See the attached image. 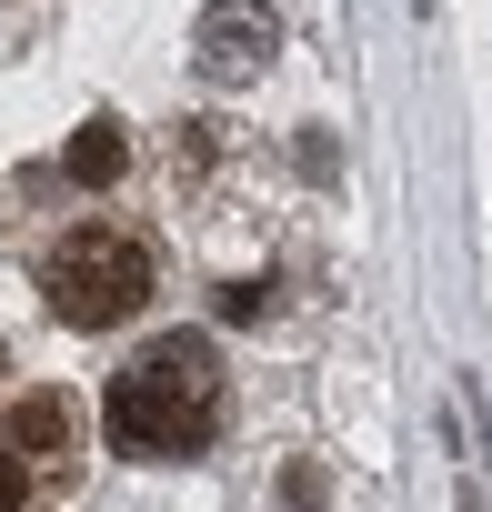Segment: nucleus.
<instances>
[{
    "label": "nucleus",
    "mask_w": 492,
    "mask_h": 512,
    "mask_svg": "<svg viewBox=\"0 0 492 512\" xmlns=\"http://www.w3.org/2000/svg\"><path fill=\"white\" fill-rule=\"evenodd\" d=\"M21 502H31V462H21V452H0V512H21Z\"/></svg>",
    "instance_id": "nucleus-8"
},
{
    "label": "nucleus",
    "mask_w": 492,
    "mask_h": 512,
    "mask_svg": "<svg viewBox=\"0 0 492 512\" xmlns=\"http://www.w3.org/2000/svg\"><path fill=\"white\" fill-rule=\"evenodd\" d=\"M61 442H71V402H61V392H31L11 422H0V452H21V462H31V452H61Z\"/></svg>",
    "instance_id": "nucleus-5"
},
{
    "label": "nucleus",
    "mask_w": 492,
    "mask_h": 512,
    "mask_svg": "<svg viewBox=\"0 0 492 512\" xmlns=\"http://www.w3.org/2000/svg\"><path fill=\"white\" fill-rule=\"evenodd\" d=\"M272 312V282H221V322H262Z\"/></svg>",
    "instance_id": "nucleus-7"
},
{
    "label": "nucleus",
    "mask_w": 492,
    "mask_h": 512,
    "mask_svg": "<svg viewBox=\"0 0 492 512\" xmlns=\"http://www.w3.org/2000/svg\"><path fill=\"white\" fill-rule=\"evenodd\" d=\"M41 292H51V312H61L71 332H121V322L151 302V251H141L131 231L81 221V231H61V251L41 262Z\"/></svg>",
    "instance_id": "nucleus-2"
},
{
    "label": "nucleus",
    "mask_w": 492,
    "mask_h": 512,
    "mask_svg": "<svg viewBox=\"0 0 492 512\" xmlns=\"http://www.w3.org/2000/svg\"><path fill=\"white\" fill-rule=\"evenodd\" d=\"M0 362H11V352H0Z\"/></svg>",
    "instance_id": "nucleus-9"
},
{
    "label": "nucleus",
    "mask_w": 492,
    "mask_h": 512,
    "mask_svg": "<svg viewBox=\"0 0 492 512\" xmlns=\"http://www.w3.org/2000/svg\"><path fill=\"white\" fill-rule=\"evenodd\" d=\"M221 402H231L221 342L211 332H161L151 352H131V372H111L101 422H111V442L131 462H181V452H201L221 432Z\"/></svg>",
    "instance_id": "nucleus-1"
},
{
    "label": "nucleus",
    "mask_w": 492,
    "mask_h": 512,
    "mask_svg": "<svg viewBox=\"0 0 492 512\" xmlns=\"http://www.w3.org/2000/svg\"><path fill=\"white\" fill-rule=\"evenodd\" d=\"M282 51V11L272 0H211V11L191 21V71L211 91H241V81H262Z\"/></svg>",
    "instance_id": "nucleus-3"
},
{
    "label": "nucleus",
    "mask_w": 492,
    "mask_h": 512,
    "mask_svg": "<svg viewBox=\"0 0 492 512\" xmlns=\"http://www.w3.org/2000/svg\"><path fill=\"white\" fill-rule=\"evenodd\" d=\"M282 502H292V512H322V502H332V472H322V462H282Z\"/></svg>",
    "instance_id": "nucleus-6"
},
{
    "label": "nucleus",
    "mask_w": 492,
    "mask_h": 512,
    "mask_svg": "<svg viewBox=\"0 0 492 512\" xmlns=\"http://www.w3.org/2000/svg\"><path fill=\"white\" fill-rule=\"evenodd\" d=\"M61 171H71L81 191H111V181L131 171V141H121V121H111V111H101V121H81V131H71V151H61Z\"/></svg>",
    "instance_id": "nucleus-4"
}]
</instances>
